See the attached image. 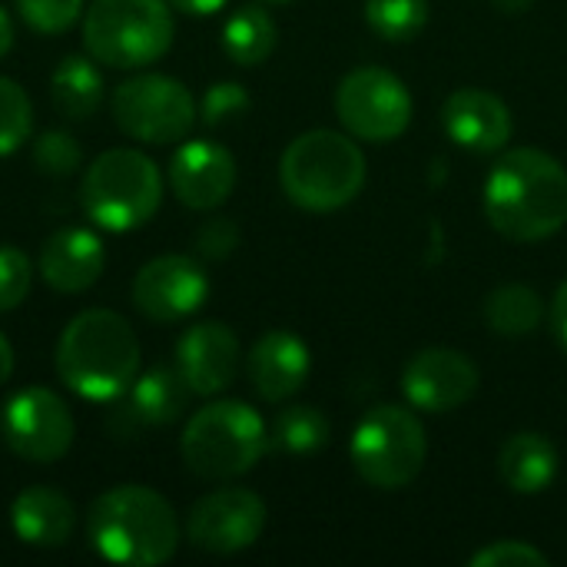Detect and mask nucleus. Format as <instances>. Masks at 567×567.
Listing matches in <instances>:
<instances>
[{
  "mask_svg": "<svg viewBox=\"0 0 567 567\" xmlns=\"http://www.w3.org/2000/svg\"><path fill=\"white\" fill-rule=\"evenodd\" d=\"M37 269L40 279L63 296L86 292L106 269V246L86 226H60L43 239Z\"/></svg>",
  "mask_w": 567,
  "mask_h": 567,
  "instance_id": "18",
  "label": "nucleus"
},
{
  "mask_svg": "<svg viewBox=\"0 0 567 567\" xmlns=\"http://www.w3.org/2000/svg\"><path fill=\"white\" fill-rule=\"evenodd\" d=\"M262 3H289V0H262Z\"/></svg>",
  "mask_w": 567,
  "mask_h": 567,
  "instance_id": "40",
  "label": "nucleus"
},
{
  "mask_svg": "<svg viewBox=\"0 0 567 567\" xmlns=\"http://www.w3.org/2000/svg\"><path fill=\"white\" fill-rule=\"evenodd\" d=\"M329 419L316 405H289L276 415L272 445L289 455H312L329 442Z\"/></svg>",
  "mask_w": 567,
  "mask_h": 567,
  "instance_id": "26",
  "label": "nucleus"
},
{
  "mask_svg": "<svg viewBox=\"0 0 567 567\" xmlns=\"http://www.w3.org/2000/svg\"><path fill=\"white\" fill-rule=\"evenodd\" d=\"M478 365L458 352V349H422L419 355H412V362L402 372V392L409 399V405L432 412V415H445L462 409L475 392H478Z\"/></svg>",
  "mask_w": 567,
  "mask_h": 567,
  "instance_id": "14",
  "label": "nucleus"
},
{
  "mask_svg": "<svg viewBox=\"0 0 567 567\" xmlns=\"http://www.w3.org/2000/svg\"><path fill=\"white\" fill-rule=\"evenodd\" d=\"M20 20L43 33V37H60L66 30L76 27V20L83 17V0H13Z\"/></svg>",
  "mask_w": 567,
  "mask_h": 567,
  "instance_id": "30",
  "label": "nucleus"
},
{
  "mask_svg": "<svg viewBox=\"0 0 567 567\" xmlns=\"http://www.w3.org/2000/svg\"><path fill=\"white\" fill-rule=\"evenodd\" d=\"M80 163H83V150L76 136H70L66 130H47L33 140V166L40 176L66 179L80 169Z\"/></svg>",
  "mask_w": 567,
  "mask_h": 567,
  "instance_id": "29",
  "label": "nucleus"
},
{
  "mask_svg": "<svg viewBox=\"0 0 567 567\" xmlns=\"http://www.w3.org/2000/svg\"><path fill=\"white\" fill-rule=\"evenodd\" d=\"M116 126L146 146L183 143V136L196 126L199 106L186 83L166 73H136L113 90L110 100Z\"/></svg>",
  "mask_w": 567,
  "mask_h": 567,
  "instance_id": "9",
  "label": "nucleus"
},
{
  "mask_svg": "<svg viewBox=\"0 0 567 567\" xmlns=\"http://www.w3.org/2000/svg\"><path fill=\"white\" fill-rule=\"evenodd\" d=\"M33 133V103L27 96V90L10 80L0 76V156L17 153Z\"/></svg>",
  "mask_w": 567,
  "mask_h": 567,
  "instance_id": "28",
  "label": "nucleus"
},
{
  "mask_svg": "<svg viewBox=\"0 0 567 567\" xmlns=\"http://www.w3.org/2000/svg\"><path fill=\"white\" fill-rule=\"evenodd\" d=\"M369 27L392 43L415 40L429 23V0H365Z\"/></svg>",
  "mask_w": 567,
  "mask_h": 567,
  "instance_id": "27",
  "label": "nucleus"
},
{
  "mask_svg": "<svg viewBox=\"0 0 567 567\" xmlns=\"http://www.w3.org/2000/svg\"><path fill=\"white\" fill-rule=\"evenodd\" d=\"M279 183L299 209L332 213L362 193L365 156L336 130H309L286 146L279 159Z\"/></svg>",
  "mask_w": 567,
  "mask_h": 567,
  "instance_id": "4",
  "label": "nucleus"
},
{
  "mask_svg": "<svg viewBox=\"0 0 567 567\" xmlns=\"http://www.w3.org/2000/svg\"><path fill=\"white\" fill-rule=\"evenodd\" d=\"M498 472L515 495H542L558 478V452L538 432H518L502 445Z\"/></svg>",
  "mask_w": 567,
  "mask_h": 567,
  "instance_id": "22",
  "label": "nucleus"
},
{
  "mask_svg": "<svg viewBox=\"0 0 567 567\" xmlns=\"http://www.w3.org/2000/svg\"><path fill=\"white\" fill-rule=\"evenodd\" d=\"M176 37L166 0H93L83 10V47L110 70H143L166 56Z\"/></svg>",
  "mask_w": 567,
  "mask_h": 567,
  "instance_id": "7",
  "label": "nucleus"
},
{
  "mask_svg": "<svg viewBox=\"0 0 567 567\" xmlns=\"http://www.w3.org/2000/svg\"><path fill=\"white\" fill-rule=\"evenodd\" d=\"M140 339L113 309L76 312L56 342L60 382L86 402L120 399L140 375Z\"/></svg>",
  "mask_w": 567,
  "mask_h": 567,
  "instance_id": "2",
  "label": "nucleus"
},
{
  "mask_svg": "<svg viewBox=\"0 0 567 567\" xmlns=\"http://www.w3.org/2000/svg\"><path fill=\"white\" fill-rule=\"evenodd\" d=\"M472 567H548L551 558L528 542H495L472 555Z\"/></svg>",
  "mask_w": 567,
  "mask_h": 567,
  "instance_id": "34",
  "label": "nucleus"
},
{
  "mask_svg": "<svg viewBox=\"0 0 567 567\" xmlns=\"http://www.w3.org/2000/svg\"><path fill=\"white\" fill-rule=\"evenodd\" d=\"M542 316H545L542 296L522 282L502 286L485 299V319H488L492 332H498L505 339L532 336L542 326Z\"/></svg>",
  "mask_w": 567,
  "mask_h": 567,
  "instance_id": "25",
  "label": "nucleus"
},
{
  "mask_svg": "<svg viewBox=\"0 0 567 567\" xmlns=\"http://www.w3.org/2000/svg\"><path fill=\"white\" fill-rule=\"evenodd\" d=\"M86 538L110 565H166L179 548V518L156 488L116 485L90 505Z\"/></svg>",
  "mask_w": 567,
  "mask_h": 567,
  "instance_id": "3",
  "label": "nucleus"
},
{
  "mask_svg": "<svg viewBox=\"0 0 567 567\" xmlns=\"http://www.w3.org/2000/svg\"><path fill=\"white\" fill-rule=\"evenodd\" d=\"M485 213L512 243L551 239L567 223V169L542 150H508L485 179Z\"/></svg>",
  "mask_w": 567,
  "mask_h": 567,
  "instance_id": "1",
  "label": "nucleus"
},
{
  "mask_svg": "<svg viewBox=\"0 0 567 567\" xmlns=\"http://www.w3.org/2000/svg\"><path fill=\"white\" fill-rule=\"evenodd\" d=\"M266 532V502L249 488H219L203 495L186 515V538L209 555H236Z\"/></svg>",
  "mask_w": 567,
  "mask_h": 567,
  "instance_id": "12",
  "label": "nucleus"
},
{
  "mask_svg": "<svg viewBox=\"0 0 567 567\" xmlns=\"http://www.w3.org/2000/svg\"><path fill=\"white\" fill-rule=\"evenodd\" d=\"M10 375H13V346H10V339L0 332V385H7Z\"/></svg>",
  "mask_w": 567,
  "mask_h": 567,
  "instance_id": "37",
  "label": "nucleus"
},
{
  "mask_svg": "<svg viewBox=\"0 0 567 567\" xmlns=\"http://www.w3.org/2000/svg\"><path fill=\"white\" fill-rule=\"evenodd\" d=\"M243 346L226 322H196L176 342V369L193 395H219L236 382Z\"/></svg>",
  "mask_w": 567,
  "mask_h": 567,
  "instance_id": "15",
  "label": "nucleus"
},
{
  "mask_svg": "<svg viewBox=\"0 0 567 567\" xmlns=\"http://www.w3.org/2000/svg\"><path fill=\"white\" fill-rule=\"evenodd\" d=\"M239 226H236V219H229V216H213V219H206L199 229H196V239H193V246H196V252L203 256V259H209V262H223V259H229L236 249H239Z\"/></svg>",
  "mask_w": 567,
  "mask_h": 567,
  "instance_id": "33",
  "label": "nucleus"
},
{
  "mask_svg": "<svg viewBox=\"0 0 567 567\" xmlns=\"http://www.w3.org/2000/svg\"><path fill=\"white\" fill-rule=\"evenodd\" d=\"M166 3L186 17H213L216 10L226 7V0H166Z\"/></svg>",
  "mask_w": 567,
  "mask_h": 567,
  "instance_id": "35",
  "label": "nucleus"
},
{
  "mask_svg": "<svg viewBox=\"0 0 567 567\" xmlns=\"http://www.w3.org/2000/svg\"><path fill=\"white\" fill-rule=\"evenodd\" d=\"M445 133L472 153H498L512 140V110L502 96L482 86L455 90L442 106Z\"/></svg>",
  "mask_w": 567,
  "mask_h": 567,
  "instance_id": "19",
  "label": "nucleus"
},
{
  "mask_svg": "<svg viewBox=\"0 0 567 567\" xmlns=\"http://www.w3.org/2000/svg\"><path fill=\"white\" fill-rule=\"evenodd\" d=\"M163 203L159 166L133 146L100 153L80 179V206L90 223L106 233H133L146 226Z\"/></svg>",
  "mask_w": 567,
  "mask_h": 567,
  "instance_id": "5",
  "label": "nucleus"
},
{
  "mask_svg": "<svg viewBox=\"0 0 567 567\" xmlns=\"http://www.w3.org/2000/svg\"><path fill=\"white\" fill-rule=\"evenodd\" d=\"M246 369H249L252 389L266 402H286L309 379V369H312L309 346L286 329H272L252 346Z\"/></svg>",
  "mask_w": 567,
  "mask_h": 567,
  "instance_id": "20",
  "label": "nucleus"
},
{
  "mask_svg": "<svg viewBox=\"0 0 567 567\" xmlns=\"http://www.w3.org/2000/svg\"><path fill=\"white\" fill-rule=\"evenodd\" d=\"M173 196L199 213L223 206L236 189V159L213 140H189L169 159Z\"/></svg>",
  "mask_w": 567,
  "mask_h": 567,
  "instance_id": "16",
  "label": "nucleus"
},
{
  "mask_svg": "<svg viewBox=\"0 0 567 567\" xmlns=\"http://www.w3.org/2000/svg\"><path fill=\"white\" fill-rule=\"evenodd\" d=\"M502 13H525L535 0H492Z\"/></svg>",
  "mask_w": 567,
  "mask_h": 567,
  "instance_id": "39",
  "label": "nucleus"
},
{
  "mask_svg": "<svg viewBox=\"0 0 567 567\" xmlns=\"http://www.w3.org/2000/svg\"><path fill=\"white\" fill-rule=\"evenodd\" d=\"M33 266L17 246H0V312L17 309L30 296Z\"/></svg>",
  "mask_w": 567,
  "mask_h": 567,
  "instance_id": "32",
  "label": "nucleus"
},
{
  "mask_svg": "<svg viewBox=\"0 0 567 567\" xmlns=\"http://www.w3.org/2000/svg\"><path fill=\"white\" fill-rule=\"evenodd\" d=\"M209 296L206 269L183 252H166L140 266L133 279V306L153 322H179L203 309Z\"/></svg>",
  "mask_w": 567,
  "mask_h": 567,
  "instance_id": "13",
  "label": "nucleus"
},
{
  "mask_svg": "<svg viewBox=\"0 0 567 567\" xmlns=\"http://www.w3.org/2000/svg\"><path fill=\"white\" fill-rule=\"evenodd\" d=\"M103 73L93 56H63L50 73V100L63 120H90L103 103Z\"/></svg>",
  "mask_w": 567,
  "mask_h": 567,
  "instance_id": "23",
  "label": "nucleus"
},
{
  "mask_svg": "<svg viewBox=\"0 0 567 567\" xmlns=\"http://www.w3.org/2000/svg\"><path fill=\"white\" fill-rule=\"evenodd\" d=\"M269 429L262 415L236 399L199 409L179 439L186 468L203 482H229L252 472L269 452Z\"/></svg>",
  "mask_w": 567,
  "mask_h": 567,
  "instance_id": "6",
  "label": "nucleus"
},
{
  "mask_svg": "<svg viewBox=\"0 0 567 567\" xmlns=\"http://www.w3.org/2000/svg\"><path fill=\"white\" fill-rule=\"evenodd\" d=\"M336 113L352 136L365 143H389L412 123V93L395 73L382 66H359L339 83Z\"/></svg>",
  "mask_w": 567,
  "mask_h": 567,
  "instance_id": "11",
  "label": "nucleus"
},
{
  "mask_svg": "<svg viewBox=\"0 0 567 567\" xmlns=\"http://www.w3.org/2000/svg\"><path fill=\"white\" fill-rule=\"evenodd\" d=\"M13 37H17V30H13V20H10V13L0 7V60L10 53V47H13Z\"/></svg>",
  "mask_w": 567,
  "mask_h": 567,
  "instance_id": "38",
  "label": "nucleus"
},
{
  "mask_svg": "<svg viewBox=\"0 0 567 567\" xmlns=\"http://www.w3.org/2000/svg\"><path fill=\"white\" fill-rule=\"evenodd\" d=\"M10 525L13 535L30 548H63L73 538L76 512L63 492L50 485H33L13 498Z\"/></svg>",
  "mask_w": 567,
  "mask_h": 567,
  "instance_id": "21",
  "label": "nucleus"
},
{
  "mask_svg": "<svg viewBox=\"0 0 567 567\" xmlns=\"http://www.w3.org/2000/svg\"><path fill=\"white\" fill-rule=\"evenodd\" d=\"M189 385L179 375V369L156 365L133 379V385L123 392V405L110 415V429L116 439H130V432L143 429H163L183 419L189 405Z\"/></svg>",
  "mask_w": 567,
  "mask_h": 567,
  "instance_id": "17",
  "label": "nucleus"
},
{
  "mask_svg": "<svg viewBox=\"0 0 567 567\" xmlns=\"http://www.w3.org/2000/svg\"><path fill=\"white\" fill-rule=\"evenodd\" d=\"M551 322H555V332H558L561 346L567 349V279L561 282V289H558V296L551 302Z\"/></svg>",
  "mask_w": 567,
  "mask_h": 567,
  "instance_id": "36",
  "label": "nucleus"
},
{
  "mask_svg": "<svg viewBox=\"0 0 567 567\" xmlns=\"http://www.w3.org/2000/svg\"><path fill=\"white\" fill-rule=\"evenodd\" d=\"M352 465L362 482L382 492L412 485L429 458V439L412 409L379 405L352 432Z\"/></svg>",
  "mask_w": 567,
  "mask_h": 567,
  "instance_id": "8",
  "label": "nucleus"
},
{
  "mask_svg": "<svg viewBox=\"0 0 567 567\" xmlns=\"http://www.w3.org/2000/svg\"><path fill=\"white\" fill-rule=\"evenodd\" d=\"M0 435L17 458L53 465L73 449L76 422L70 405L56 392L43 385H27L3 402Z\"/></svg>",
  "mask_w": 567,
  "mask_h": 567,
  "instance_id": "10",
  "label": "nucleus"
},
{
  "mask_svg": "<svg viewBox=\"0 0 567 567\" xmlns=\"http://www.w3.org/2000/svg\"><path fill=\"white\" fill-rule=\"evenodd\" d=\"M279 40L276 20L259 3H246L229 13L223 27V50L239 66H259L272 56Z\"/></svg>",
  "mask_w": 567,
  "mask_h": 567,
  "instance_id": "24",
  "label": "nucleus"
},
{
  "mask_svg": "<svg viewBox=\"0 0 567 567\" xmlns=\"http://www.w3.org/2000/svg\"><path fill=\"white\" fill-rule=\"evenodd\" d=\"M249 93L243 83H233V80H223V83H213L203 100H199V123L203 126H226L233 120H239L246 110H249Z\"/></svg>",
  "mask_w": 567,
  "mask_h": 567,
  "instance_id": "31",
  "label": "nucleus"
}]
</instances>
